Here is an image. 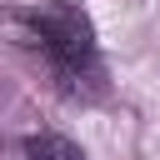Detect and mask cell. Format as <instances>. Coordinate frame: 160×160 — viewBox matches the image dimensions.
Here are the masks:
<instances>
[{
  "instance_id": "6da1fadb",
  "label": "cell",
  "mask_w": 160,
  "mask_h": 160,
  "mask_svg": "<svg viewBox=\"0 0 160 160\" xmlns=\"http://www.w3.org/2000/svg\"><path fill=\"white\" fill-rule=\"evenodd\" d=\"M10 35L20 50H30L45 65L55 90H65L75 100H90L105 90V65H100L85 10H75L65 0H40V5H25L10 15Z\"/></svg>"
},
{
  "instance_id": "7a4b0ae2",
  "label": "cell",
  "mask_w": 160,
  "mask_h": 160,
  "mask_svg": "<svg viewBox=\"0 0 160 160\" xmlns=\"http://www.w3.org/2000/svg\"><path fill=\"white\" fill-rule=\"evenodd\" d=\"M0 160H85V150L75 140H65V135L40 130V135H10V140H0Z\"/></svg>"
}]
</instances>
